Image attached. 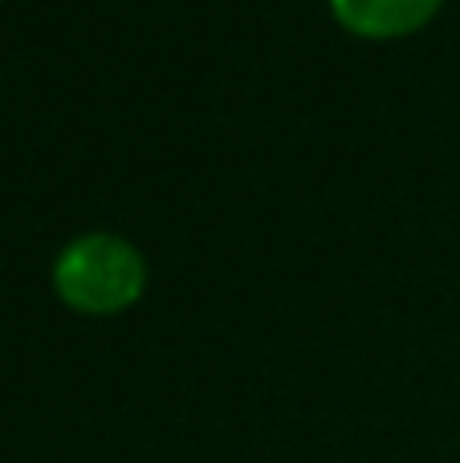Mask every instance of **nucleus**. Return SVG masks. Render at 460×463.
Here are the masks:
<instances>
[{"label":"nucleus","instance_id":"1","mask_svg":"<svg viewBox=\"0 0 460 463\" xmlns=\"http://www.w3.org/2000/svg\"><path fill=\"white\" fill-rule=\"evenodd\" d=\"M147 288V260L130 240L114 232H90L57 252L53 293L81 317L127 313Z\"/></svg>","mask_w":460,"mask_h":463},{"label":"nucleus","instance_id":"2","mask_svg":"<svg viewBox=\"0 0 460 463\" xmlns=\"http://www.w3.org/2000/svg\"><path fill=\"white\" fill-rule=\"evenodd\" d=\"M445 0H331L334 21L367 41H399L432 24Z\"/></svg>","mask_w":460,"mask_h":463}]
</instances>
